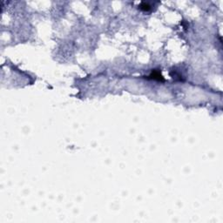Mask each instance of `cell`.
I'll list each match as a JSON object with an SVG mask.
<instances>
[{
    "mask_svg": "<svg viewBox=\"0 0 223 223\" xmlns=\"http://www.w3.org/2000/svg\"><path fill=\"white\" fill-rule=\"evenodd\" d=\"M149 77V79H154V80H157V81H160V82H162V81H164V78H163V76L161 75V73L160 72V71H157V70H153L152 71V72H151V74L148 76Z\"/></svg>",
    "mask_w": 223,
    "mask_h": 223,
    "instance_id": "1",
    "label": "cell"
},
{
    "mask_svg": "<svg viewBox=\"0 0 223 223\" xmlns=\"http://www.w3.org/2000/svg\"><path fill=\"white\" fill-rule=\"evenodd\" d=\"M139 7L143 12H150L153 9V5L150 3H145V2L141 3Z\"/></svg>",
    "mask_w": 223,
    "mask_h": 223,
    "instance_id": "2",
    "label": "cell"
}]
</instances>
